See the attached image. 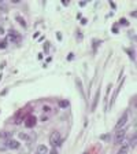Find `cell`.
Here are the masks:
<instances>
[{
  "instance_id": "obj_1",
  "label": "cell",
  "mask_w": 137,
  "mask_h": 154,
  "mask_svg": "<svg viewBox=\"0 0 137 154\" xmlns=\"http://www.w3.org/2000/svg\"><path fill=\"white\" fill-rule=\"evenodd\" d=\"M50 145L52 147H55V146H59L60 145V134L58 132V131H54L50 136Z\"/></svg>"
},
{
  "instance_id": "obj_2",
  "label": "cell",
  "mask_w": 137,
  "mask_h": 154,
  "mask_svg": "<svg viewBox=\"0 0 137 154\" xmlns=\"http://www.w3.org/2000/svg\"><path fill=\"white\" fill-rule=\"evenodd\" d=\"M125 135H126V131L125 130H118V132L115 134V138H114V143H115V145L122 143V140L125 139Z\"/></svg>"
},
{
  "instance_id": "obj_3",
  "label": "cell",
  "mask_w": 137,
  "mask_h": 154,
  "mask_svg": "<svg viewBox=\"0 0 137 154\" xmlns=\"http://www.w3.org/2000/svg\"><path fill=\"white\" fill-rule=\"evenodd\" d=\"M128 117H129V116H128V113L125 111L124 114L121 116V118L118 120V123H117V125H115V128H117V130H121V128L124 127L125 124L128 123Z\"/></svg>"
},
{
  "instance_id": "obj_4",
  "label": "cell",
  "mask_w": 137,
  "mask_h": 154,
  "mask_svg": "<svg viewBox=\"0 0 137 154\" xmlns=\"http://www.w3.org/2000/svg\"><path fill=\"white\" fill-rule=\"evenodd\" d=\"M6 146H7V149H13V150H15V149H19V142L15 140V139H8L6 142Z\"/></svg>"
},
{
  "instance_id": "obj_5",
  "label": "cell",
  "mask_w": 137,
  "mask_h": 154,
  "mask_svg": "<svg viewBox=\"0 0 137 154\" xmlns=\"http://www.w3.org/2000/svg\"><path fill=\"white\" fill-rule=\"evenodd\" d=\"M36 121H37V118L34 117V116H29V117L26 118L25 125L28 127V128H33V127L36 125Z\"/></svg>"
},
{
  "instance_id": "obj_6",
  "label": "cell",
  "mask_w": 137,
  "mask_h": 154,
  "mask_svg": "<svg viewBox=\"0 0 137 154\" xmlns=\"http://www.w3.org/2000/svg\"><path fill=\"white\" fill-rule=\"evenodd\" d=\"M36 154H48V147L45 145H38L37 150H36Z\"/></svg>"
},
{
  "instance_id": "obj_7",
  "label": "cell",
  "mask_w": 137,
  "mask_h": 154,
  "mask_svg": "<svg viewBox=\"0 0 137 154\" xmlns=\"http://www.w3.org/2000/svg\"><path fill=\"white\" fill-rule=\"evenodd\" d=\"M128 153H129V145H122L117 154H128Z\"/></svg>"
},
{
  "instance_id": "obj_8",
  "label": "cell",
  "mask_w": 137,
  "mask_h": 154,
  "mask_svg": "<svg viewBox=\"0 0 137 154\" xmlns=\"http://www.w3.org/2000/svg\"><path fill=\"white\" fill-rule=\"evenodd\" d=\"M18 39H19L18 32H15V31H11V32H10V40H11V41H17Z\"/></svg>"
},
{
  "instance_id": "obj_9",
  "label": "cell",
  "mask_w": 137,
  "mask_h": 154,
  "mask_svg": "<svg viewBox=\"0 0 137 154\" xmlns=\"http://www.w3.org/2000/svg\"><path fill=\"white\" fill-rule=\"evenodd\" d=\"M0 139H11V134L7 131H1L0 132Z\"/></svg>"
},
{
  "instance_id": "obj_10",
  "label": "cell",
  "mask_w": 137,
  "mask_h": 154,
  "mask_svg": "<svg viewBox=\"0 0 137 154\" xmlns=\"http://www.w3.org/2000/svg\"><path fill=\"white\" fill-rule=\"evenodd\" d=\"M18 138L21 140H29V136H28V134H25V132H19Z\"/></svg>"
},
{
  "instance_id": "obj_11",
  "label": "cell",
  "mask_w": 137,
  "mask_h": 154,
  "mask_svg": "<svg viewBox=\"0 0 137 154\" xmlns=\"http://www.w3.org/2000/svg\"><path fill=\"white\" fill-rule=\"evenodd\" d=\"M75 83H77V85H78V90H80V92H81V95H82V96H84V90H82L81 80H80V79H77V80H75Z\"/></svg>"
},
{
  "instance_id": "obj_12",
  "label": "cell",
  "mask_w": 137,
  "mask_h": 154,
  "mask_svg": "<svg viewBox=\"0 0 137 154\" xmlns=\"http://www.w3.org/2000/svg\"><path fill=\"white\" fill-rule=\"evenodd\" d=\"M15 19H17V21H18V22L22 25L24 28H26V22H25V19H24V18H21L19 15H17V17H15Z\"/></svg>"
},
{
  "instance_id": "obj_13",
  "label": "cell",
  "mask_w": 137,
  "mask_h": 154,
  "mask_svg": "<svg viewBox=\"0 0 137 154\" xmlns=\"http://www.w3.org/2000/svg\"><path fill=\"white\" fill-rule=\"evenodd\" d=\"M67 105H68L67 100H62V102H59V106H60V107H67Z\"/></svg>"
},
{
  "instance_id": "obj_14",
  "label": "cell",
  "mask_w": 137,
  "mask_h": 154,
  "mask_svg": "<svg viewBox=\"0 0 137 154\" xmlns=\"http://www.w3.org/2000/svg\"><path fill=\"white\" fill-rule=\"evenodd\" d=\"M6 47H7V41H6V40H4V41H1V43H0V50L6 48Z\"/></svg>"
},
{
  "instance_id": "obj_15",
  "label": "cell",
  "mask_w": 137,
  "mask_h": 154,
  "mask_svg": "<svg viewBox=\"0 0 137 154\" xmlns=\"http://www.w3.org/2000/svg\"><path fill=\"white\" fill-rule=\"evenodd\" d=\"M68 3H70V0H62L63 6H68Z\"/></svg>"
},
{
  "instance_id": "obj_16",
  "label": "cell",
  "mask_w": 137,
  "mask_h": 154,
  "mask_svg": "<svg viewBox=\"0 0 137 154\" xmlns=\"http://www.w3.org/2000/svg\"><path fill=\"white\" fill-rule=\"evenodd\" d=\"M0 150H1V151L7 150V146H4V145H0Z\"/></svg>"
},
{
  "instance_id": "obj_17",
  "label": "cell",
  "mask_w": 137,
  "mask_h": 154,
  "mask_svg": "<svg viewBox=\"0 0 137 154\" xmlns=\"http://www.w3.org/2000/svg\"><path fill=\"white\" fill-rule=\"evenodd\" d=\"M43 110H45V111H50L51 109H50V107H48V106H44V107H43Z\"/></svg>"
},
{
  "instance_id": "obj_18",
  "label": "cell",
  "mask_w": 137,
  "mask_h": 154,
  "mask_svg": "<svg viewBox=\"0 0 137 154\" xmlns=\"http://www.w3.org/2000/svg\"><path fill=\"white\" fill-rule=\"evenodd\" d=\"M81 24H82V25H85V24H87V19L82 18V19H81Z\"/></svg>"
},
{
  "instance_id": "obj_19",
  "label": "cell",
  "mask_w": 137,
  "mask_h": 154,
  "mask_svg": "<svg viewBox=\"0 0 137 154\" xmlns=\"http://www.w3.org/2000/svg\"><path fill=\"white\" fill-rule=\"evenodd\" d=\"M121 22H122V25H128V22H126V19H121Z\"/></svg>"
},
{
  "instance_id": "obj_20",
  "label": "cell",
  "mask_w": 137,
  "mask_h": 154,
  "mask_svg": "<svg viewBox=\"0 0 137 154\" xmlns=\"http://www.w3.org/2000/svg\"><path fill=\"white\" fill-rule=\"evenodd\" d=\"M51 154H56V150H55V149H54V150L51 151Z\"/></svg>"
},
{
  "instance_id": "obj_21",
  "label": "cell",
  "mask_w": 137,
  "mask_h": 154,
  "mask_svg": "<svg viewBox=\"0 0 137 154\" xmlns=\"http://www.w3.org/2000/svg\"><path fill=\"white\" fill-rule=\"evenodd\" d=\"M84 154H88V153H84Z\"/></svg>"
},
{
  "instance_id": "obj_22",
  "label": "cell",
  "mask_w": 137,
  "mask_h": 154,
  "mask_svg": "<svg viewBox=\"0 0 137 154\" xmlns=\"http://www.w3.org/2000/svg\"><path fill=\"white\" fill-rule=\"evenodd\" d=\"M0 3H1V1H0Z\"/></svg>"
}]
</instances>
